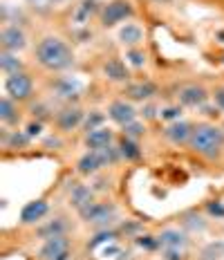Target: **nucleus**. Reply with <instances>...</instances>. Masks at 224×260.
Instances as JSON below:
<instances>
[{
    "label": "nucleus",
    "mask_w": 224,
    "mask_h": 260,
    "mask_svg": "<svg viewBox=\"0 0 224 260\" xmlns=\"http://www.w3.org/2000/svg\"><path fill=\"white\" fill-rule=\"evenodd\" d=\"M108 119H110L112 123H117L119 128H123V126H128V123H133L135 119L139 117V110L135 108L133 101H128V99H112L110 104H108Z\"/></svg>",
    "instance_id": "obj_10"
},
{
    "label": "nucleus",
    "mask_w": 224,
    "mask_h": 260,
    "mask_svg": "<svg viewBox=\"0 0 224 260\" xmlns=\"http://www.w3.org/2000/svg\"><path fill=\"white\" fill-rule=\"evenodd\" d=\"M125 61L133 65L135 70H141L148 63V54H146L144 47H133V50H125Z\"/></svg>",
    "instance_id": "obj_27"
},
{
    "label": "nucleus",
    "mask_w": 224,
    "mask_h": 260,
    "mask_svg": "<svg viewBox=\"0 0 224 260\" xmlns=\"http://www.w3.org/2000/svg\"><path fill=\"white\" fill-rule=\"evenodd\" d=\"M193 130H195L193 121H184V119H179V121L166 123V128H164V139H166L171 146H175V148H182V146H188Z\"/></svg>",
    "instance_id": "obj_12"
},
{
    "label": "nucleus",
    "mask_w": 224,
    "mask_h": 260,
    "mask_svg": "<svg viewBox=\"0 0 224 260\" xmlns=\"http://www.w3.org/2000/svg\"><path fill=\"white\" fill-rule=\"evenodd\" d=\"M106 119H108V112L90 110L85 115V121H83V133H90V130H97V128L106 126Z\"/></svg>",
    "instance_id": "obj_26"
},
{
    "label": "nucleus",
    "mask_w": 224,
    "mask_h": 260,
    "mask_svg": "<svg viewBox=\"0 0 224 260\" xmlns=\"http://www.w3.org/2000/svg\"><path fill=\"white\" fill-rule=\"evenodd\" d=\"M211 99H213V104H215L217 110L224 112V83L215 85V88L211 90Z\"/></svg>",
    "instance_id": "obj_35"
},
{
    "label": "nucleus",
    "mask_w": 224,
    "mask_h": 260,
    "mask_svg": "<svg viewBox=\"0 0 224 260\" xmlns=\"http://www.w3.org/2000/svg\"><path fill=\"white\" fill-rule=\"evenodd\" d=\"M70 258V238L54 236L41 242L36 251V260H68Z\"/></svg>",
    "instance_id": "obj_7"
},
{
    "label": "nucleus",
    "mask_w": 224,
    "mask_h": 260,
    "mask_svg": "<svg viewBox=\"0 0 224 260\" xmlns=\"http://www.w3.org/2000/svg\"><path fill=\"white\" fill-rule=\"evenodd\" d=\"M43 128H45V123L38 121V119H34V121H29L25 126V133L29 135L31 139H36V137H41V135H43Z\"/></svg>",
    "instance_id": "obj_36"
},
{
    "label": "nucleus",
    "mask_w": 224,
    "mask_h": 260,
    "mask_svg": "<svg viewBox=\"0 0 224 260\" xmlns=\"http://www.w3.org/2000/svg\"><path fill=\"white\" fill-rule=\"evenodd\" d=\"M31 137L25 133V130H12V128H5L3 126V146L7 150H25L29 146Z\"/></svg>",
    "instance_id": "obj_23"
},
{
    "label": "nucleus",
    "mask_w": 224,
    "mask_h": 260,
    "mask_svg": "<svg viewBox=\"0 0 224 260\" xmlns=\"http://www.w3.org/2000/svg\"><path fill=\"white\" fill-rule=\"evenodd\" d=\"M200 260H224V242H211L200 251Z\"/></svg>",
    "instance_id": "obj_28"
},
{
    "label": "nucleus",
    "mask_w": 224,
    "mask_h": 260,
    "mask_svg": "<svg viewBox=\"0 0 224 260\" xmlns=\"http://www.w3.org/2000/svg\"><path fill=\"white\" fill-rule=\"evenodd\" d=\"M179 226L190 236H195V234L200 236V234H206L209 220H206L202 213H198V211H184V213L179 215Z\"/></svg>",
    "instance_id": "obj_22"
},
{
    "label": "nucleus",
    "mask_w": 224,
    "mask_h": 260,
    "mask_svg": "<svg viewBox=\"0 0 224 260\" xmlns=\"http://www.w3.org/2000/svg\"><path fill=\"white\" fill-rule=\"evenodd\" d=\"M50 213V204H47V200L38 198V200H31V202H27L23 209H20V224L23 226H36L41 224L43 220H45V215Z\"/></svg>",
    "instance_id": "obj_14"
},
{
    "label": "nucleus",
    "mask_w": 224,
    "mask_h": 260,
    "mask_svg": "<svg viewBox=\"0 0 224 260\" xmlns=\"http://www.w3.org/2000/svg\"><path fill=\"white\" fill-rule=\"evenodd\" d=\"M155 5H164V7H168V5H173V0H152Z\"/></svg>",
    "instance_id": "obj_38"
},
{
    "label": "nucleus",
    "mask_w": 224,
    "mask_h": 260,
    "mask_svg": "<svg viewBox=\"0 0 224 260\" xmlns=\"http://www.w3.org/2000/svg\"><path fill=\"white\" fill-rule=\"evenodd\" d=\"M101 171H103V164H101L97 150H85V153L76 159V173H79V175L94 177V175H99Z\"/></svg>",
    "instance_id": "obj_21"
},
{
    "label": "nucleus",
    "mask_w": 224,
    "mask_h": 260,
    "mask_svg": "<svg viewBox=\"0 0 224 260\" xmlns=\"http://www.w3.org/2000/svg\"><path fill=\"white\" fill-rule=\"evenodd\" d=\"M85 115L87 112L83 110V106L63 104L61 108H56V115H54L52 123H54V128H56L58 135H70V133H74V130L83 128Z\"/></svg>",
    "instance_id": "obj_4"
},
{
    "label": "nucleus",
    "mask_w": 224,
    "mask_h": 260,
    "mask_svg": "<svg viewBox=\"0 0 224 260\" xmlns=\"http://www.w3.org/2000/svg\"><path fill=\"white\" fill-rule=\"evenodd\" d=\"M0 70H3L5 77H12V74L25 72V63H23V58H20L16 52L0 50Z\"/></svg>",
    "instance_id": "obj_25"
},
{
    "label": "nucleus",
    "mask_w": 224,
    "mask_h": 260,
    "mask_svg": "<svg viewBox=\"0 0 224 260\" xmlns=\"http://www.w3.org/2000/svg\"><path fill=\"white\" fill-rule=\"evenodd\" d=\"M103 77H106L108 81H112V83H128L130 81V72L128 68H125V63L121 61L119 56H110L106 58V63H103Z\"/></svg>",
    "instance_id": "obj_20"
},
{
    "label": "nucleus",
    "mask_w": 224,
    "mask_h": 260,
    "mask_svg": "<svg viewBox=\"0 0 224 260\" xmlns=\"http://www.w3.org/2000/svg\"><path fill=\"white\" fill-rule=\"evenodd\" d=\"M5 94L12 96V99L18 101V104H29V101H34V94H36L34 77H31L27 70L7 77L5 79Z\"/></svg>",
    "instance_id": "obj_5"
},
{
    "label": "nucleus",
    "mask_w": 224,
    "mask_h": 260,
    "mask_svg": "<svg viewBox=\"0 0 224 260\" xmlns=\"http://www.w3.org/2000/svg\"><path fill=\"white\" fill-rule=\"evenodd\" d=\"M34 61L47 72H65V70L74 68L76 56L70 43L61 36H43L34 47Z\"/></svg>",
    "instance_id": "obj_1"
},
{
    "label": "nucleus",
    "mask_w": 224,
    "mask_h": 260,
    "mask_svg": "<svg viewBox=\"0 0 224 260\" xmlns=\"http://www.w3.org/2000/svg\"><path fill=\"white\" fill-rule=\"evenodd\" d=\"M29 7H34L38 9V12H47V9H54V7H58L61 3H65V0H25Z\"/></svg>",
    "instance_id": "obj_32"
},
{
    "label": "nucleus",
    "mask_w": 224,
    "mask_h": 260,
    "mask_svg": "<svg viewBox=\"0 0 224 260\" xmlns=\"http://www.w3.org/2000/svg\"><path fill=\"white\" fill-rule=\"evenodd\" d=\"M133 16H135V7L130 0H110L99 9V23L101 27L110 29V27L128 23Z\"/></svg>",
    "instance_id": "obj_6"
},
{
    "label": "nucleus",
    "mask_w": 224,
    "mask_h": 260,
    "mask_svg": "<svg viewBox=\"0 0 224 260\" xmlns=\"http://www.w3.org/2000/svg\"><path fill=\"white\" fill-rule=\"evenodd\" d=\"M70 222H68V215H56V218L47 220L45 224H38L34 236L38 240H47V238H54V236H68L70 234Z\"/></svg>",
    "instance_id": "obj_17"
},
{
    "label": "nucleus",
    "mask_w": 224,
    "mask_h": 260,
    "mask_svg": "<svg viewBox=\"0 0 224 260\" xmlns=\"http://www.w3.org/2000/svg\"><path fill=\"white\" fill-rule=\"evenodd\" d=\"M121 135H125V137H130V139H137L139 142L141 137H146V123L139 121V119H135L133 123H128V126L121 128Z\"/></svg>",
    "instance_id": "obj_29"
},
{
    "label": "nucleus",
    "mask_w": 224,
    "mask_h": 260,
    "mask_svg": "<svg viewBox=\"0 0 224 260\" xmlns=\"http://www.w3.org/2000/svg\"><path fill=\"white\" fill-rule=\"evenodd\" d=\"M27 45H29V39H27V31L23 27H18L14 23L3 25V29H0V50L18 54V52H23Z\"/></svg>",
    "instance_id": "obj_8"
},
{
    "label": "nucleus",
    "mask_w": 224,
    "mask_h": 260,
    "mask_svg": "<svg viewBox=\"0 0 224 260\" xmlns=\"http://www.w3.org/2000/svg\"><path fill=\"white\" fill-rule=\"evenodd\" d=\"M121 94L123 99L133 101V104H148L157 96V85L150 81H128Z\"/></svg>",
    "instance_id": "obj_11"
},
{
    "label": "nucleus",
    "mask_w": 224,
    "mask_h": 260,
    "mask_svg": "<svg viewBox=\"0 0 224 260\" xmlns=\"http://www.w3.org/2000/svg\"><path fill=\"white\" fill-rule=\"evenodd\" d=\"M135 242H137L139 247H144V249H159L157 236H150V234H146V236H137V238H135Z\"/></svg>",
    "instance_id": "obj_34"
},
{
    "label": "nucleus",
    "mask_w": 224,
    "mask_h": 260,
    "mask_svg": "<svg viewBox=\"0 0 224 260\" xmlns=\"http://www.w3.org/2000/svg\"><path fill=\"white\" fill-rule=\"evenodd\" d=\"M117 146H119V153H121L123 161H139L144 157V148H141V144L137 139H130L125 135H121L117 139Z\"/></svg>",
    "instance_id": "obj_24"
},
{
    "label": "nucleus",
    "mask_w": 224,
    "mask_h": 260,
    "mask_svg": "<svg viewBox=\"0 0 224 260\" xmlns=\"http://www.w3.org/2000/svg\"><path fill=\"white\" fill-rule=\"evenodd\" d=\"M94 188L92 186H87V184H79V182H74L72 184V188H70V207H72L76 213H79V211H83L85 207H90L92 202H94Z\"/></svg>",
    "instance_id": "obj_19"
},
{
    "label": "nucleus",
    "mask_w": 224,
    "mask_h": 260,
    "mask_svg": "<svg viewBox=\"0 0 224 260\" xmlns=\"http://www.w3.org/2000/svg\"><path fill=\"white\" fill-rule=\"evenodd\" d=\"M159 110H162V108H159ZM159 110L155 108V104H152V101H148V104H144V108H141L139 115L144 117V119H155V117H159Z\"/></svg>",
    "instance_id": "obj_37"
},
{
    "label": "nucleus",
    "mask_w": 224,
    "mask_h": 260,
    "mask_svg": "<svg viewBox=\"0 0 224 260\" xmlns=\"http://www.w3.org/2000/svg\"><path fill=\"white\" fill-rule=\"evenodd\" d=\"M114 139H117L114 130L108 128V126H101V128H97V130H90V133H85L83 146H85L87 150H101V148H108V146H112Z\"/></svg>",
    "instance_id": "obj_18"
},
{
    "label": "nucleus",
    "mask_w": 224,
    "mask_h": 260,
    "mask_svg": "<svg viewBox=\"0 0 224 260\" xmlns=\"http://www.w3.org/2000/svg\"><path fill=\"white\" fill-rule=\"evenodd\" d=\"M162 260H188L186 249H162Z\"/></svg>",
    "instance_id": "obj_33"
},
{
    "label": "nucleus",
    "mask_w": 224,
    "mask_h": 260,
    "mask_svg": "<svg viewBox=\"0 0 224 260\" xmlns=\"http://www.w3.org/2000/svg\"><path fill=\"white\" fill-rule=\"evenodd\" d=\"M177 104L182 106V108H202L206 104V101L211 99V92L204 88L202 83H184V85H179V90H177Z\"/></svg>",
    "instance_id": "obj_9"
},
{
    "label": "nucleus",
    "mask_w": 224,
    "mask_h": 260,
    "mask_svg": "<svg viewBox=\"0 0 224 260\" xmlns=\"http://www.w3.org/2000/svg\"><path fill=\"white\" fill-rule=\"evenodd\" d=\"M117 41L121 43L125 50H133V47H141L146 41V31L144 27L139 23H133V20H128V23H123L119 27L117 31Z\"/></svg>",
    "instance_id": "obj_15"
},
{
    "label": "nucleus",
    "mask_w": 224,
    "mask_h": 260,
    "mask_svg": "<svg viewBox=\"0 0 224 260\" xmlns=\"http://www.w3.org/2000/svg\"><path fill=\"white\" fill-rule=\"evenodd\" d=\"M76 215H79L85 224H92L94 229H108V226H110L112 222L119 218V209H117V204L108 202V200H103V202L94 200L90 207H85L83 211H79Z\"/></svg>",
    "instance_id": "obj_3"
},
{
    "label": "nucleus",
    "mask_w": 224,
    "mask_h": 260,
    "mask_svg": "<svg viewBox=\"0 0 224 260\" xmlns=\"http://www.w3.org/2000/svg\"><path fill=\"white\" fill-rule=\"evenodd\" d=\"M186 148L206 161H217L224 155V128L211 121L195 123V130L190 135Z\"/></svg>",
    "instance_id": "obj_2"
},
{
    "label": "nucleus",
    "mask_w": 224,
    "mask_h": 260,
    "mask_svg": "<svg viewBox=\"0 0 224 260\" xmlns=\"http://www.w3.org/2000/svg\"><path fill=\"white\" fill-rule=\"evenodd\" d=\"M157 242H159V249H188L190 234H186L182 226H164L157 234Z\"/></svg>",
    "instance_id": "obj_13"
},
{
    "label": "nucleus",
    "mask_w": 224,
    "mask_h": 260,
    "mask_svg": "<svg viewBox=\"0 0 224 260\" xmlns=\"http://www.w3.org/2000/svg\"><path fill=\"white\" fill-rule=\"evenodd\" d=\"M204 211L209 218L224 220V200H209V202L204 204Z\"/></svg>",
    "instance_id": "obj_30"
},
{
    "label": "nucleus",
    "mask_w": 224,
    "mask_h": 260,
    "mask_svg": "<svg viewBox=\"0 0 224 260\" xmlns=\"http://www.w3.org/2000/svg\"><path fill=\"white\" fill-rule=\"evenodd\" d=\"M0 123H3L5 128H12V130H16L20 123H23V110H20V104L14 101L12 96H7V94L0 99Z\"/></svg>",
    "instance_id": "obj_16"
},
{
    "label": "nucleus",
    "mask_w": 224,
    "mask_h": 260,
    "mask_svg": "<svg viewBox=\"0 0 224 260\" xmlns=\"http://www.w3.org/2000/svg\"><path fill=\"white\" fill-rule=\"evenodd\" d=\"M179 117H182V106H179V104L166 106V108H162V110H159V119H162V121L173 123V121H179Z\"/></svg>",
    "instance_id": "obj_31"
}]
</instances>
